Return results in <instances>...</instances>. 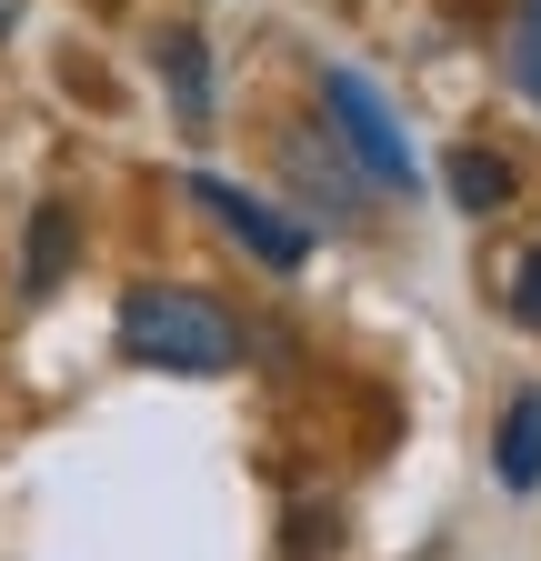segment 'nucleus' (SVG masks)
Masks as SVG:
<instances>
[{
	"instance_id": "nucleus-4",
	"label": "nucleus",
	"mask_w": 541,
	"mask_h": 561,
	"mask_svg": "<svg viewBox=\"0 0 541 561\" xmlns=\"http://www.w3.org/2000/svg\"><path fill=\"white\" fill-rule=\"evenodd\" d=\"M281 181L321 210V221H361V191H371L352 151H321V130H291L281 140Z\"/></svg>"
},
{
	"instance_id": "nucleus-8",
	"label": "nucleus",
	"mask_w": 541,
	"mask_h": 561,
	"mask_svg": "<svg viewBox=\"0 0 541 561\" xmlns=\"http://www.w3.org/2000/svg\"><path fill=\"white\" fill-rule=\"evenodd\" d=\"M441 191H451L461 210H502V201H511V161H502V151H451V161H441Z\"/></svg>"
},
{
	"instance_id": "nucleus-9",
	"label": "nucleus",
	"mask_w": 541,
	"mask_h": 561,
	"mask_svg": "<svg viewBox=\"0 0 541 561\" xmlns=\"http://www.w3.org/2000/svg\"><path fill=\"white\" fill-rule=\"evenodd\" d=\"M511 91L541 111V0H521V11H511Z\"/></svg>"
},
{
	"instance_id": "nucleus-7",
	"label": "nucleus",
	"mask_w": 541,
	"mask_h": 561,
	"mask_svg": "<svg viewBox=\"0 0 541 561\" xmlns=\"http://www.w3.org/2000/svg\"><path fill=\"white\" fill-rule=\"evenodd\" d=\"M71 241H81V231H71V201H41V210H31V251H21V291H31V301H50V291H60V271H71Z\"/></svg>"
},
{
	"instance_id": "nucleus-1",
	"label": "nucleus",
	"mask_w": 541,
	"mask_h": 561,
	"mask_svg": "<svg viewBox=\"0 0 541 561\" xmlns=\"http://www.w3.org/2000/svg\"><path fill=\"white\" fill-rule=\"evenodd\" d=\"M120 362L171 371V381H221L241 371V321L191 291V280H130L120 291Z\"/></svg>"
},
{
	"instance_id": "nucleus-5",
	"label": "nucleus",
	"mask_w": 541,
	"mask_h": 561,
	"mask_svg": "<svg viewBox=\"0 0 541 561\" xmlns=\"http://www.w3.org/2000/svg\"><path fill=\"white\" fill-rule=\"evenodd\" d=\"M151 60H161V91H171L181 130H211V111H221V91H211V41H200V31H161Z\"/></svg>"
},
{
	"instance_id": "nucleus-10",
	"label": "nucleus",
	"mask_w": 541,
	"mask_h": 561,
	"mask_svg": "<svg viewBox=\"0 0 541 561\" xmlns=\"http://www.w3.org/2000/svg\"><path fill=\"white\" fill-rule=\"evenodd\" d=\"M511 321H521V331H541V251H521V261H511Z\"/></svg>"
},
{
	"instance_id": "nucleus-2",
	"label": "nucleus",
	"mask_w": 541,
	"mask_h": 561,
	"mask_svg": "<svg viewBox=\"0 0 541 561\" xmlns=\"http://www.w3.org/2000/svg\"><path fill=\"white\" fill-rule=\"evenodd\" d=\"M321 111H331V140L361 161V181L381 191H422V161H412V140H401L391 101L361 81V70H321Z\"/></svg>"
},
{
	"instance_id": "nucleus-11",
	"label": "nucleus",
	"mask_w": 541,
	"mask_h": 561,
	"mask_svg": "<svg viewBox=\"0 0 541 561\" xmlns=\"http://www.w3.org/2000/svg\"><path fill=\"white\" fill-rule=\"evenodd\" d=\"M11 21H21V0H0V41H11Z\"/></svg>"
},
{
	"instance_id": "nucleus-3",
	"label": "nucleus",
	"mask_w": 541,
	"mask_h": 561,
	"mask_svg": "<svg viewBox=\"0 0 541 561\" xmlns=\"http://www.w3.org/2000/svg\"><path fill=\"white\" fill-rule=\"evenodd\" d=\"M181 191L211 210V221H221L251 261H270V271H301V261H311V221H291L281 201H261V191H241V181H221V171H191Z\"/></svg>"
},
{
	"instance_id": "nucleus-6",
	"label": "nucleus",
	"mask_w": 541,
	"mask_h": 561,
	"mask_svg": "<svg viewBox=\"0 0 541 561\" xmlns=\"http://www.w3.org/2000/svg\"><path fill=\"white\" fill-rule=\"evenodd\" d=\"M492 471H502V491H541V391H511V401H502Z\"/></svg>"
}]
</instances>
